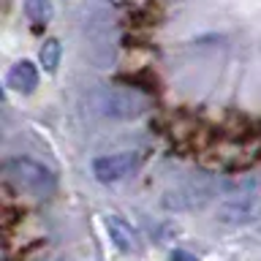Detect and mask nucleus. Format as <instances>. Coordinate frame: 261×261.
<instances>
[{"label": "nucleus", "mask_w": 261, "mask_h": 261, "mask_svg": "<svg viewBox=\"0 0 261 261\" xmlns=\"http://www.w3.org/2000/svg\"><path fill=\"white\" fill-rule=\"evenodd\" d=\"M139 163V155L130 152V150H122V152H112V155H98L93 161V174L98 182H117V179L128 177L130 171L136 169Z\"/></svg>", "instance_id": "39448f33"}, {"label": "nucleus", "mask_w": 261, "mask_h": 261, "mask_svg": "<svg viewBox=\"0 0 261 261\" xmlns=\"http://www.w3.org/2000/svg\"><path fill=\"white\" fill-rule=\"evenodd\" d=\"M261 210V196L256 188H240V191L228 193L218 204V223L223 226H248L256 220Z\"/></svg>", "instance_id": "20e7f679"}, {"label": "nucleus", "mask_w": 261, "mask_h": 261, "mask_svg": "<svg viewBox=\"0 0 261 261\" xmlns=\"http://www.w3.org/2000/svg\"><path fill=\"white\" fill-rule=\"evenodd\" d=\"M106 231H109V240L114 242V248L122 250V253H136L142 248L139 242V231L128 220H122L120 215H109L106 218Z\"/></svg>", "instance_id": "423d86ee"}, {"label": "nucleus", "mask_w": 261, "mask_h": 261, "mask_svg": "<svg viewBox=\"0 0 261 261\" xmlns=\"http://www.w3.org/2000/svg\"><path fill=\"white\" fill-rule=\"evenodd\" d=\"M6 177L8 182H14L22 193H30L36 199H46L55 193L57 177L55 171L44 166V163L33 161V158H11L6 161Z\"/></svg>", "instance_id": "f257e3e1"}, {"label": "nucleus", "mask_w": 261, "mask_h": 261, "mask_svg": "<svg viewBox=\"0 0 261 261\" xmlns=\"http://www.w3.org/2000/svg\"><path fill=\"white\" fill-rule=\"evenodd\" d=\"M24 14L30 22L46 24L52 19V0H24Z\"/></svg>", "instance_id": "1a4fd4ad"}, {"label": "nucleus", "mask_w": 261, "mask_h": 261, "mask_svg": "<svg viewBox=\"0 0 261 261\" xmlns=\"http://www.w3.org/2000/svg\"><path fill=\"white\" fill-rule=\"evenodd\" d=\"M6 85L11 87L14 93L30 95L33 90L38 87V68L30 60H19L16 65H11V71H8V76H6Z\"/></svg>", "instance_id": "0eeeda50"}, {"label": "nucleus", "mask_w": 261, "mask_h": 261, "mask_svg": "<svg viewBox=\"0 0 261 261\" xmlns=\"http://www.w3.org/2000/svg\"><path fill=\"white\" fill-rule=\"evenodd\" d=\"M215 179L210 174H191L185 182L174 185L171 191L163 193L161 204L169 212H191V210H201L204 204L212 201L215 196Z\"/></svg>", "instance_id": "f03ea898"}, {"label": "nucleus", "mask_w": 261, "mask_h": 261, "mask_svg": "<svg viewBox=\"0 0 261 261\" xmlns=\"http://www.w3.org/2000/svg\"><path fill=\"white\" fill-rule=\"evenodd\" d=\"M174 261H193V258H191V256H185V253H177Z\"/></svg>", "instance_id": "9d476101"}, {"label": "nucleus", "mask_w": 261, "mask_h": 261, "mask_svg": "<svg viewBox=\"0 0 261 261\" xmlns=\"http://www.w3.org/2000/svg\"><path fill=\"white\" fill-rule=\"evenodd\" d=\"M60 57H63L60 41H57V38H46L44 46H41V52H38V60H41V65H44V71L55 73L57 65H60Z\"/></svg>", "instance_id": "6e6552de"}, {"label": "nucleus", "mask_w": 261, "mask_h": 261, "mask_svg": "<svg viewBox=\"0 0 261 261\" xmlns=\"http://www.w3.org/2000/svg\"><path fill=\"white\" fill-rule=\"evenodd\" d=\"M95 106L103 117L112 120H136L139 114L147 112V98L130 87H101L95 95Z\"/></svg>", "instance_id": "7ed1b4c3"}]
</instances>
